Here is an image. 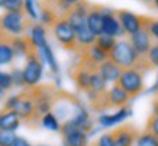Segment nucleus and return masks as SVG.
Instances as JSON below:
<instances>
[{
  "instance_id": "13",
  "label": "nucleus",
  "mask_w": 158,
  "mask_h": 146,
  "mask_svg": "<svg viewBox=\"0 0 158 146\" xmlns=\"http://www.w3.org/2000/svg\"><path fill=\"white\" fill-rule=\"evenodd\" d=\"M103 33H105V35H109V36H113V38L125 33L119 23V20L116 18L115 10H109V12L105 13V16H103Z\"/></svg>"
},
{
  "instance_id": "18",
  "label": "nucleus",
  "mask_w": 158,
  "mask_h": 146,
  "mask_svg": "<svg viewBox=\"0 0 158 146\" xmlns=\"http://www.w3.org/2000/svg\"><path fill=\"white\" fill-rule=\"evenodd\" d=\"M116 43H118V41H116L113 36H109V35L102 33L100 36H97V38H96L94 45H96L97 48H100L103 52H106L107 55H110V52L113 51V48H115Z\"/></svg>"
},
{
  "instance_id": "7",
  "label": "nucleus",
  "mask_w": 158,
  "mask_h": 146,
  "mask_svg": "<svg viewBox=\"0 0 158 146\" xmlns=\"http://www.w3.org/2000/svg\"><path fill=\"white\" fill-rule=\"evenodd\" d=\"M110 133L115 140V146H132L134 142H136L141 132L134 124L126 123V124H120V126L115 127L113 130H110Z\"/></svg>"
},
{
  "instance_id": "3",
  "label": "nucleus",
  "mask_w": 158,
  "mask_h": 146,
  "mask_svg": "<svg viewBox=\"0 0 158 146\" xmlns=\"http://www.w3.org/2000/svg\"><path fill=\"white\" fill-rule=\"evenodd\" d=\"M144 75L145 74L142 71L135 70V68H128V70H122V74L116 83L128 93V95L132 100L135 97H138L145 90Z\"/></svg>"
},
{
  "instance_id": "14",
  "label": "nucleus",
  "mask_w": 158,
  "mask_h": 146,
  "mask_svg": "<svg viewBox=\"0 0 158 146\" xmlns=\"http://www.w3.org/2000/svg\"><path fill=\"white\" fill-rule=\"evenodd\" d=\"M20 120L18 113L15 110H0V130L6 132H15L20 124Z\"/></svg>"
},
{
  "instance_id": "21",
  "label": "nucleus",
  "mask_w": 158,
  "mask_h": 146,
  "mask_svg": "<svg viewBox=\"0 0 158 146\" xmlns=\"http://www.w3.org/2000/svg\"><path fill=\"white\" fill-rule=\"evenodd\" d=\"M41 54H42V57L45 58V61L48 62L51 71H52L54 74H57L58 72V64H57V61H55V57H54V54H52V51H51V48H49L48 43L41 48Z\"/></svg>"
},
{
  "instance_id": "10",
  "label": "nucleus",
  "mask_w": 158,
  "mask_h": 146,
  "mask_svg": "<svg viewBox=\"0 0 158 146\" xmlns=\"http://www.w3.org/2000/svg\"><path fill=\"white\" fill-rule=\"evenodd\" d=\"M129 101H131V97L118 83H115L112 88H109L106 91V110L113 107L116 108L128 107Z\"/></svg>"
},
{
  "instance_id": "26",
  "label": "nucleus",
  "mask_w": 158,
  "mask_h": 146,
  "mask_svg": "<svg viewBox=\"0 0 158 146\" xmlns=\"http://www.w3.org/2000/svg\"><path fill=\"white\" fill-rule=\"evenodd\" d=\"M12 85H15L13 77L10 74H6V72H0V88L6 91V90L12 88Z\"/></svg>"
},
{
  "instance_id": "30",
  "label": "nucleus",
  "mask_w": 158,
  "mask_h": 146,
  "mask_svg": "<svg viewBox=\"0 0 158 146\" xmlns=\"http://www.w3.org/2000/svg\"><path fill=\"white\" fill-rule=\"evenodd\" d=\"M12 146H31V143H29L26 139H23V137L20 136H16L15 137V142Z\"/></svg>"
},
{
  "instance_id": "5",
  "label": "nucleus",
  "mask_w": 158,
  "mask_h": 146,
  "mask_svg": "<svg viewBox=\"0 0 158 146\" xmlns=\"http://www.w3.org/2000/svg\"><path fill=\"white\" fill-rule=\"evenodd\" d=\"M115 14L118 20H119L120 26L123 29L125 33H129L134 35V33L139 32L142 28L148 26L151 23L152 18L149 16H144V14H136V13H132L129 10H115Z\"/></svg>"
},
{
  "instance_id": "35",
  "label": "nucleus",
  "mask_w": 158,
  "mask_h": 146,
  "mask_svg": "<svg viewBox=\"0 0 158 146\" xmlns=\"http://www.w3.org/2000/svg\"><path fill=\"white\" fill-rule=\"evenodd\" d=\"M141 2H144V3H148V5H151L154 0H141Z\"/></svg>"
},
{
  "instance_id": "31",
  "label": "nucleus",
  "mask_w": 158,
  "mask_h": 146,
  "mask_svg": "<svg viewBox=\"0 0 158 146\" xmlns=\"http://www.w3.org/2000/svg\"><path fill=\"white\" fill-rule=\"evenodd\" d=\"M152 113L158 116V90H157V94H155V97L152 100Z\"/></svg>"
},
{
  "instance_id": "28",
  "label": "nucleus",
  "mask_w": 158,
  "mask_h": 146,
  "mask_svg": "<svg viewBox=\"0 0 158 146\" xmlns=\"http://www.w3.org/2000/svg\"><path fill=\"white\" fill-rule=\"evenodd\" d=\"M25 10L32 19H36V10H35L34 6V0H25Z\"/></svg>"
},
{
  "instance_id": "4",
  "label": "nucleus",
  "mask_w": 158,
  "mask_h": 146,
  "mask_svg": "<svg viewBox=\"0 0 158 146\" xmlns=\"http://www.w3.org/2000/svg\"><path fill=\"white\" fill-rule=\"evenodd\" d=\"M44 70V59L41 49L35 52H31L26 55V64L23 71V84L25 87H34L38 85V81L41 80Z\"/></svg>"
},
{
  "instance_id": "12",
  "label": "nucleus",
  "mask_w": 158,
  "mask_h": 146,
  "mask_svg": "<svg viewBox=\"0 0 158 146\" xmlns=\"http://www.w3.org/2000/svg\"><path fill=\"white\" fill-rule=\"evenodd\" d=\"M99 74L106 83H113L115 84L116 81L119 80L120 74H122V68L118 64H115L112 59H106L99 67Z\"/></svg>"
},
{
  "instance_id": "22",
  "label": "nucleus",
  "mask_w": 158,
  "mask_h": 146,
  "mask_svg": "<svg viewBox=\"0 0 158 146\" xmlns=\"http://www.w3.org/2000/svg\"><path fill=\"white\" fill-rule=\"evenodd\" d=\"M136 146H158V137L144 130L139 133L138 139H136Z\"/></svg>"
},
{
  "instance_id": "37",
  "label": "nucleus",
  "mask_w": 158,
  "mask_h": 146,
  "mask_svg": "<svg viewBox=\"0 0 158 146\" xmlns=\"http://www.w3.org/2000/svg\"><path fill=\"white\" fill-rule=\"evenodd\" d=\"M90 146H97V143H96V142H93V143H91Z\"/></svg>"
},
{
  "instance_id": "36",
  "label": "nucleus",
  "mask_w": 158,
  "mask_h": 146,
  "mask_svg": "<svg viewBox=\"0 0 158 146\" xmlns=\"http://www.w3.org/2000/svg\"><path fill=\"white\" fill-rule=\"evenodd\" d=\"M5 2L6 0H0V6H5Z\"/></svg>"
},
{
  "instance_id": "16",
  "label": "nucleus",
  "mask_w": 158,
  "mask_h": 146,
  "mask_svg": "<svg viewBox=\"0 0 158 146\" xmlns=\"http://www.w3.org/2000/svg\"><path fill=\"white\" fill-rule=\"evenodd\" d=\"M62 137H64L65 146H87L89 143V136L83 130H76V132L68 133Z\"/></svg>"
},
{
  "instance_id": "29",
  "label": "nucleus",
  "mask_w": 158,
  "mask_h": 146,
  "mask_svg": "<svg viewBox=\"0 0 158 146\" xmlns=\"http://www.w3.org/2000/svg\"><path fill=\"white\" fill-rule=\"evenodd\" d=\"M148 29H149V32H151V35H152V38L158 41V20L155 18H152L151 23L148 25Z\"/></svg>"
},
{
  "instance_id": "9",
  "label": "nucleus",
  "mask_w": 158,
  "mask_h": 146,
  "mask_svg": "<svg viewBox=\"0 0 158 146\" xmlns=\"http://www.w3.org/2000/svg\"><path fill=\"white\" fill-rule=\"evenodd\" d=\"M110 9L102 5H94L91 3L89 14H87V28L91 33H94L96 36H100L103 33V16L107 13Z\"/></svg>"
},
{
  "instance_id": "24",
  "label": "nucleus",
  "mask_w": 158,
  "mask_h": 146,
  "mask_svg": "<svg viewBox=\"0 0 158 146\" xmlns=\"http://www.w3.org/2000/svg\"><path fill=\"white\" fill-rule=\"evenodd\" d=\"M145 132L152 133L154 136L158 137V116L157 114H151L148 119H147V123H145Z\"/></svg>"
},
{
  "instance_id": "33",
  "label": "nucleus",
  "mask_w": 158,
  "mask_h": 146,
  "mask_svg": "<svg viewBox=\"0 0 158 146\" xmlns=\"http://www.w3.org/2000/svg\"><path fill=\"white\" fill-rule=\"evenodd\" d=\"M149 6H152V7H155V9L158 10V0H154V2H152V3H151Z\"/></svg>"
},
{
  "instance_id": "38",
  "label": "nucleus",
  "mask_w": 158,
  "mask_h": 146,
  "mask_svg": "<svg viewBox=\"0 0 158 146\" xmlns=\"http://www.w3.org/2000/svg\"><path fill=\"white\" fill-rule=\"evenodd\" d=\"M39 146H47V145H39Z\"/></svg>"
},
{
  "instance_id": "1",
  "label": "nucleus",
  "mask_w": 158,
  "mask_h": 146,
  "mask_svg": "<svg viewBox=\"0 0 158 146\" xmlns=\"http://www.w3.org/2000/svg\"><path fill=\"white\" fill-rule=\"evenodd\" d=\"M5 110H15L19 119L25 124H28V127H38L39 123H42V114L38 110V106L35 103L34 97L29 94V91L26 88L16 95H12L6 100Z\"/></svg>"
},
{
  "instance_id": "19",
  "label": "nucleus",
  "mask_w": 158,
  "mask_h": 146,
  "mask_svg": "<svg viewBox=\"0 0 158 146\" xmlns=\"http://www.w3.org/2000/svg\"><path fill=\"white\" fill-rule=\"evenodd\" d=\"M31 38L34 39V42L38 45V48L44 47V45H47V38H45V26L42 23H36L32 26V36Z\"/></svg>"
},
{
  "instance_id": "25",
  "label": "nucleus",
  "mask_w": 158,
  "mask_h": 146,
  "mask_svg": "<svg viewBox=\"0 0 158 146\" xmlns=\"http://www.w3.org/2000/svg\"><path fill=\"white\" fill-rule=\"evenodd\" d=\"M147 59H148L149 65L154 68H158V42H155L151 47V49H149V52L147 54Z\"/></svg>"
},
{
  "instance_id": "32",
  "label": "nucleus",
  "mask_w": 158,
  "mask_h": 146,
  "mask_svg": "<svg viewBox=\"0 0 158 146\" xmlns=\"http://www.w3.org/2000/svg\"><path fill=\"white\" fill-rule=\"evenodd\" d=\"M65 2H67L70 6H73V5H76V3H78L80 0H65Z\"/></svg>"
},
{
  "instance_id": "17",
  "label": "nucleus",
  "mask_w": 158,
  "mask_h": 146,
  "mask_svg": "<svg viewBox=\"0 0 158 146\" xmlns=\"http://www.w3.org/2000/svg\"><path fill=\"white\" fill-rule=\"evenodd\" d=\"M106 91V81L102 78V75L97 72H93L91 74V78H90V90L87 95H97V94H102Z\"/></svg>"
},
{
  "instance_id": "8",
  "label": "nucleus",
  "mask_w": 158,
  "mask_h": 146,
  "mask_svg": "<svg viewBox=\"0 0 158 146\" xmlns=\"http://www.w3.org/2000/svg\"><path fill=\"white\" fill-rule=\"evenodd\" d=\"M93 72H94V71H91L90 68H87V67L84 65V64H81L80 61H77L76 64L70 68V71H68V74L71 77V80L74 81L77 90L84 91L86 94L89 93V90H90V78H91V74H93Z\"/></svg>"
},
{
  "instance_id": "20",
  "label": "nucleus",
  "mask_w": 158,
  "mask_h": 146,
  "mask_svg": "<svg viewBox=\"0 0 158 146\" xmlns=\"http://www.w3.org/2000/svg\"><path fill=\"white\" fill-rule=\"evenodd\" d=\"M42 126H45L47 129L52 130V132H60V129H61V123L58 122V117L52 113V112H49V113L44 114Z\"/></svg>"
},
{
  "instance_id": "15",
  "label": "nucleus",
  "mask_w": 158,
  "mask_h": 146,
  "mask_svg": "<svg viewBox=\"0 0 158 146\" xmlns=\"http://www.w3.org/2000/svg\"><path fill=\"white\" fill-rule=\"evenodd\" d=\"M131 114V108L129 107H123V108H119V112L115 114H102L100 117L97 119L99 123H100L102 126H113V124H118L120 123L123 119H126L128 116Z\"/></svg>"
},
{
  "instance_id": "23",
  "label": "nucleus",
  "mask_w": 158,
  "mask_h": 146,
  "mask_svg": "<svg viewBox=\"0 0 158 146\" xmlns=\"http://www.w3.org/2000/svg\"><path fill=\"white\" fill-rule=\"evenodd\" d=\"M3 7L6 12H25V0H6Z\"/></svg>"
},
{
  "instance_id": "34",
  "label": "nucleus",
  "mask_w": 158,
  "mask_h": 146,
  "mask_svg": "<svg viewBox=\"0 0 158 146\" xmlns=\"http://www.w3.org/2000/svg\"><path fill=\"white\" fill-rule=\"evenodd\" d=\"M5 93H6L5 90H2V88H0V100H2L3 97H5Z\"/></svg>"
},
{
  "instance_id": "2",
  "label": "nucleus",
  "mask_w": 158,
  "mask_h": 146,
  "mask_svg": "<svg viewBox=\"0 0 158 146\" xmlns=\"http://www.w3.org/2000/svg\"><path fill=\"white\" fill-rule=\"evenodd\" d=\"M25 12H5L0 14V28L6 29L15 36H22L32 25V19H29Z\"/></svg>"
},
{
  "instance_id": "27",
  "label": "nucleus",
  "mask_w": 158,
  "mask_h": 146,
  "mask_svg": "<svg viewBox=\"0 0 158 146\" xmlns=\"http://www.w3.org/2000/svg\"><path fill=\"white\" fill-rule=\"evenodd\" d=\"M96 143H97V146H115V140H113L110 132L102 135V136L96 140Z\"/></svg>"
},
{
  "instance_id": "11",
  "label": "nucleus",
  "mask_w": 158,
  "mask_h": 146,
  "mask_svg": "<svg viewBox=\"0 0 158 146\" xmlns=\"http://www.w3.org/2000/svg\"><path fill=\"white\" fill-rule=\"evenodd\" d=\"M129 42L139 55H147L149 52V49H151V47L154 45V38L151 35V32H149L148 26H145L139 32L131 35Z\"/></svg>"
},
{
  "instance_id": "6",
  "label": "nucleus",
  "mask_w": 158,
  "mask_h": 146,
  "mask_svg": "<svg viewBox=\"0 0 158 146\" xmlns=\"http://www.w3.org/2000/svg\"><path fill=\"white\" fill-rule=\"evenodd\" d=\"M51 29H52V33H54V36H55V39L61 43V47L64 48L65 51L76 52L77 32L74 30V28H73L71 25L68 23L67 19L61 18Z\"/></svg>"
}]
</instances>
